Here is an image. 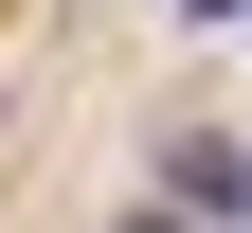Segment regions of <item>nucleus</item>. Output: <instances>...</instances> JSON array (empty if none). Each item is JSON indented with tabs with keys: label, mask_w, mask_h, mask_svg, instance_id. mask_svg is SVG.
I'll return each mask as SVG.
<instances>
[{
	"label": "nucleus",
	"mask_w": 252,
	"mask_h": 233,
	"mask_svg": "<svg viewBox=\"0 0 252 233\" xmlns=\"http://www.w3.org/2000/svg\"><path fill=\"white\" fill-rule=\"evenodd\" d=\"M162 197H198V215H234V144H216V126H198V144H162Z\"/></svg>",
	"instance_id": "f257e3e1"
},
{
	"label": "nucleus",
	"mask_w": 252,
	"mask_h": 233,
	"mask_svg": "<svg viewBox=\"0 0 252 233\" xmlns=\"http://www.w3.org/2000/svg\"><path fill=\"white\" fill-rule=\"evenodd\" d=\"M180 18H252V0H180Z\"/></svg>",
	"instance_id": "f03ea898"
},
{
	"label": "nucleus",
	"mask_w": 252,
	"mask_h": 233,
	"mask_svg": "<svg viewBox=\"0 0 252 233\" xmlns=\"http://www.w3.org/2000/svg\"><path fill=\"white\" fill-rule=\"evenodd\" d=\"M234 215H252V144H234Z\"/></svg>",
	"instance_id": "7ed1b4c3"
},
{
	"label": "nucleus",
	"mask_w": 252,
	"mask_h": 233,
	"mask_svg": "<svg viewBox=\"0 0 252 233\" xmlns=\"http://www.w3.org/2000/svg\"><path fill=\"white\" fill-rule=\"evenodd\" d=\"M126 233H180V215H126Z\"/></svg>",
	"instance_id": "20e7f679"
}]
</instances>
